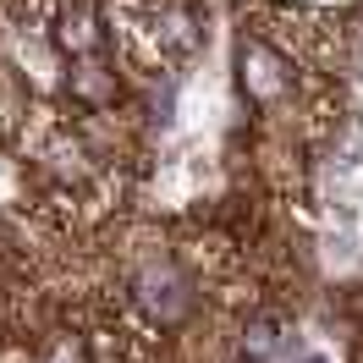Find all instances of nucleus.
Returning <instances> with one entry per match:
<instances>
[{
	"label": "nucleus",
	"instance_id": "obj_2",
	"mask_svg": "<svg viewBox=\"0 0 363 363\" xmlns=\"http://www.w3.org/2000/svg\"><path fill=\"white\" fill-rule=\"evenodd\" d=\"M242 89L253 99H275L286 89V72H281V55L264 45H242Z\"/></svg>",
	"mask_w": 363,
	"mask_h": 363
},
{
	"label": "nucleus",
	"instance_id": "obj_1",
	"mask_svg": "<svg viewBox=\"0 0 363 363\" xmlns=\"http://www.w3.org/2000/svg\"><path fill=\"white\" fill-rule=\"evenodd\" d=\"M138 303L149 308V319H160V325H177L182 314H187V281H182L165 259L160 264H149V270H138Z\"/></svg>",
	"mask_w": 363,
	"mask_h": 363
}]
</instances>
